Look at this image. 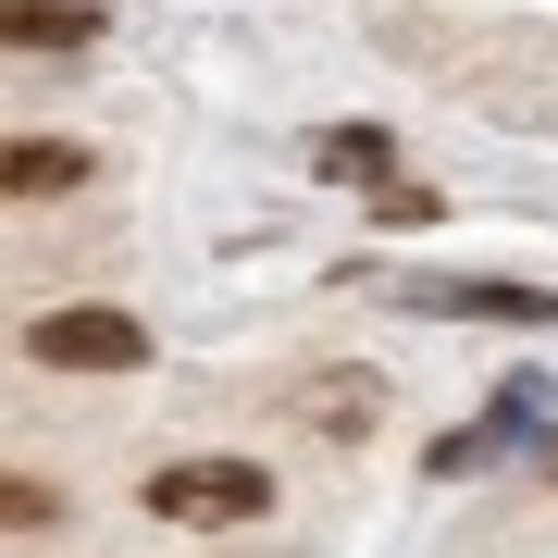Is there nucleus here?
I'll return each mask as SVG.
<instances>
[{"mask_svg": "<svg viewBox=\"0 0 558 558\" xmlns=\"http://www.w3.org/2000/svg\"><path fill=\"white\" fill-rule=\"evenodd\" d=\"M260 509H274V472L260 459H161L149 472V521H174V534H236Z\"/></svg>", "mask_w": 558, "mask_h": 558, "instance_id": "obj_1", "label": "nucleus"}, {"mask_svg": "<svg viewBox=\"0 0 558 558\" xmlns=\"http://www.w3.org/2000/svg\"><path fill=\"white\" fill-rule=\"evenodd\" d=\"M25 360H38V373H137V360H149V323L112 311V299H62V311L25 323Z\"/></svg>", "mask_w": 558, "mask_h": 558, "instance_id": "obj_2", "label": "nucleus"}, {"mask_svg": "<svg viewBox=\"0 0 558 558\" xmlns=\"http://www.w3.org/2000/svg\"><path fill=\"white\" fill-rule=\"evenodd\" d=\"M100 38H112V13H100V0H0V50H25V62L100 50Z\"/></svg>", "mask_w": 558, "mask_h": 558, "instance_id": "obj_3", "label": "nucleus"}, {"mask_svg": "<svg viewBox=\"0 0 558 558\" xmlns=\"http://www.w3.org/2000/svg\"><path fill=\"white\" fill-rule=\"evenodd\" d=\"M75 186H100L87 137H0V199H75Z\"/></svg>", "mask_w": 558, "mask_h": 558, "instance_id": "obj_4", "label": "nucleus"}, {"mask_svg": "<svg viewBox=\"0 0 558 558\" xmlns=\"http://www.w3.org/2000/svg\"><path fill=\"white\" fill-rule=\"evenodd\" d=\"M311 174H336V186H385V174H398V137H385V124H336V137L311 149Z\"/></svg>", "mask_w": 558, "mask_h": 558, "instance_id": "obj_5", "label": "nucleus"}, {"mask_svg": "<svg viewBox=\"0 0 558 558\" xmlns=\"http://www.w3.org/2000/svg\"><path fill=\"white\" fill-rule=\"evenodd\" d=\"M459 311H484V323H558V299L546 286H447Z\"/></svg>", "mask_w": 558, "mask_h": 558, "instance_id": "obj_6", "label": "nucleus"}, {"mask_svg": "<svg viewBox=\"0 0 558 558\" xmlns=\"http://www.w3.org/2000/svg\"><path fill=\"white\" fill-rule=\"evenodd\" d=\"M50 521H62V497H50V484L0 472V534H50Z\"/></svg>", "mask_w": 558, "mask_h": 558, "instance_id": "obj_7", "label": "nucleus"}, {"mask_svg": "<svg viewBox=\"0 0 558 558\" xmlns=\"http://www.w3.org/2000/svg\"><path fill=\"white\" fill-rule=\"evenodd\" d=\"M373 223H385V236H410V223H435V186H385V199H373Z\"/></svg>", "mask_w": 558, "mask_h": 558, "instance_id": "obj_8", "label": "nucleus"}]
</instances>
